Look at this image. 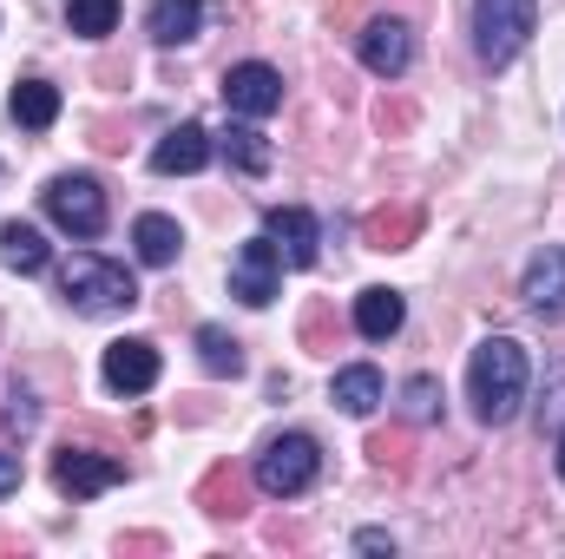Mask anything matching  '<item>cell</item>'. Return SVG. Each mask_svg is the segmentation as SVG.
<instances>
[{
	"instance_id": "5b68a950",
	"label": "cell",
	"mask_w": 565,
	"mask_h": 559,
	"mask_svg": "<svg viewBox=\"0 0 565 559\" xmlns=\"http://www.w3.org/2000/svg\"><path fill=\"white\" fill-rule=\"evenodd\" d=\"M40 198H46V218H53L66 238H99V231H106V191H99V178L60 171Z\"/></svg>"
},
{
	"instance_id": "9c48e42d",
	"label": "cell",
	"mask_w": 565,
	"mask_h": 559,
	"mask_svg": "<svg viewBox=\"0 0 565 559\" xmlns=\"http://www.w3.org/2000/svg\"><path fill=\"white\" fill-rule=\"evenodd\" d=\"M355 53H362V66H369L375 80H402V73L415 66V33H408L402 20H369L362 40H355Z\"/></svg>"
},
{
	"instance_id": "4316f807",
	"label": "cell",
	"mask_w": 565,
	"mask_h": 559,
	"mask_svg": "<svg viewBox=\"0 0 565 559\" xmlns=\"http://www.w3.org/2000/svg\"><path fill=\"white\" fill-rule=\"evenodd\" d=\"M13 487H20V454L0 447V494H13Z\"/></svg>"
},
{
	"instance_id": "ba28073f",
	"label": "cell",
	"mask_w": 565,
	"mask_h": 559,
	"mask_svg": "<svg viewBox=\"0 0 565 559\" xmlns=\"http://www.w3.org/2000/svg\"><path fill=\"white\" fill-rule=\"evenodd\" d=\"M224 106H231L237 119H270V113L282 106V73L264 66V60L231 66V73H224Z\"/></svg>"
},
{
	"instance_id": "30bf717a",
	"label": "cell",
	"mask_w": 565,
	"mask_h": 559,
	"mask_svg": "<svg viewBox=\"0 0 565 559\" xmlns=\"http://www.w3.org/2000/svg\"><path fill=\"white\" fill-rule=\"evenodd\" d=\"M264 231H270V244H277V257L289 271H309L316 251H322V224H316L302 204H277V211L264 218Z\"/></svg>"
},
{
	"instance_id": "cb8c5ba5",
	"label": "cell",
	"mask_w": 565,
	"mask_h": 559,
	"mask_svg": "<svg viewBox=\"0 0 565 559\" xmlns=\"http://www.w3.org/2000/svg\"><path fill=\"white\" fill-rule=\"evenodd\" d=\"M402 415L408 421H434L440 415V382H434V376H415V382L402 389Z\"/></svg>"
},
{
	"instance_id": "2e32d148",
	"label": "cell",
	"mask_w": 565,
	"mask_h": 559,
	"mask_svg": "<svg viewBox=\"0 0 565 559\" xmlns=\"http://www.w3.org/2000/svg\"><path fill=\"white\" fill-rule=\"evenodd\" d=\"M402 323H408L402 289H362V296H355V329H362L369 342H388Z\"/></svg>"
},
{
	"instance_id": "ffe728a7",
	"label": "cell",
	"mask_w": 565,
	"mask_h": 559,
	"mask_svg": "<svg viewBox=\"0 0 565 559\" xmlns=\"http://www.w3.org/2000/svg\"><path fill=\"white\" fill-rule=\"evenodd\" d=\"M198 362H204V376H244V342H237L231 329L204 323V329H198Z\"/></svg>"
},
{
	"instance_id": "d6986e66",
	"label": "cell",
	"mask_w": 565,
	"mask_h": 559,
	"mask_svg": "<svg viewBox=\"0 0 565 559\" xmlns=\"http://www.w3.org/2000/svg\"><path fill=\"white\" fill-rule=\"evenodd\" d=\"M13 119H20L26 133H46V126L60 119V86H53V80H20V86H13Z\"/></svg>"
},
{
	"instance_id": "52a82bcc",
	"label": "cell",
	"mask_w": 565,
	"mask_h": 559,
	"mask_svg": "<svg viewBox=\"0 0 565 559\" xmlns=\"http://www.w3.org/2000/svg\"><path fill=\"white\" fill-rule=\"evenodd\" d=\"M277 277H282V257H277V244H270V231H264V238H250V244L237 251V264H231V296L250 303V309H270V303H277Z\"/></svg>"
},
{
	"instance_id": "603a6c76",
	"label": "cell",
	"mask_w": 565,
	"mask_h": 559,
	"mask_svg": "<svg viewBox=\"0 0 565 559\" xmlns=\"http://www.w3.org/2000/svg\"><path fill=\"white\" fill-rule=\"evenodd\" d=\"M415 224H422V211H375L369 218V244L375 251H402V238H415Z\"/></svg>"
},
{
	"instance_id": "7402d4cb",
	"label": "cell",
	"mask_w": 565,
	"mask_h": 559,
	"mask_svg": "<svg viewBox=\"0 0 565 559\" xmlns=\"http://www.w3.org/2000/svg\"><path fill=\"white\" fill-rule=\"evenodd\" d=\"M66 27L79 40H106L119 27V0H66Z\"/></svg>"
},
{
	"instance_id": "e0dca14e",
	"label": "cell",
	"mask_w": 565,
	"mask_h": 559,
	"mask_svg": "<svg viewBox=\"0 0 565 559\" xmlns=\"http://www.w3.org/2000/svg\"><path fill=\"white\" fill-rule=\"evenodd\" d=\"M132 244H139V264L164 271V264H178V251H184V231H178V218H164V211H145L139 224H132Z\"/></svg>"
},
{
	"instance_id": "7c38bea8",
	"label": "cell",
	"mask_w": 565,
	"mask_h": 559,
	"mask_svg": "<svg viewBox=\"0 0 565 559\" xmlns=\"http://www.w3.org/2000/svg\"><path fill=\"white\" fill-rule=\"evenodd\" d=\"M204 165H211V133H204L198 119L171 126L164 139L151 145V171H158V178H191V171H204Z\"/></svg>"
},
{
	"instance_id": "7a4b0ae2",
	"label": "cell",
	"mask_w": 565,
	"mask_h": 559,
	"mask_svg": "<svg viewBox=\"0 0 565 559\" xmlns=\"http://www.w3.org/2000/svg\"><path fill=\"white\" fill-rule=\"evenodd\" d=\"M60 296L79 309V316H113V309H132L139 303V277L113 257H93L79 251L66 271H60Z\"/></svg>"
},
{
	"instance_id": "277c9868",
	"label": "cell",
	"mask_w": 565,
	"mask_h": 559,
	"mask_svg": "<svg viewBox=\"0 0 565 559\" xmlns=\"http://www.w3.org/2000/svg\"><path fill=\"white\" fill-rule=\"evenodd\" d=\"M316 474H322V447H316L309 434H277V441H264V454H257V487H264L270 500L309 494Z\"/></svg>"
},
{
	"instance_id": "44dd1931",
	"label": "cell",
	"mask_w": 565,
	"mask_h": 559,
	"mask_svg": "<svg viewBox=\"0 0 565 559\" xmlns=\"http://www.w3.org/2000/svg\"><path fill=\"white\" fill-rule=\"evenodd\" d=\"M224 158H231L237 171L264 178V171H270V139H264L257 126H231V133H224Z\"/></svg>"
},
{
	"instance_id": "5bb4252c",
	"label": "cell",
	"mask_w": 565,
	"mask_h": 559,
	"mask_svg": "<svg viewBox=\"0 0 565 559\" xmlns=\"http://www.w3.org/2000/svg\"><path fill=\"white\" fill-rule=\"evenodd\" d=\"M198 27H204V0H151L145 7V33L158 46H184V40H198Z\"/></svg>"
},
{
	"instance_id": "6da1fadb",
	"label": "cell",
	"mask_w": 565,
	"mask_h": 559,
	"mask_svg": "<svg viewBox=\"0 0 565 559\" xmlns=\"http://www.w3.org/2000/svg\"><path fill=\"white\" fill-rule=\"evenodd\" d=\"M526 349L513 342V336H487L480 349H473V362H467V402H473V415L487 421V428H507V421L520 415V402H526Z\"/></svg>"
},
{
	"instance_id": "8fae6325",
	"label": "cell",
	"mask_w": 565,
	"mask_h": 559,
	"mask_svg": "<svg viewBox=\"0 0 565 559\" xmlns=\"http://www.w3.org/2000/svg\"><path fill=\"white\" fill-rule=\"evenodd\" d=\"M99 376H106V389H113V395H145V389L158 382V342H145V336L113 342V349H106V362H99Z\"/></svg>"
},
{
	"instance_id": "4fadbf2b",
	"label": "cell",
	"mask_w": 565,
	"mask_h": 559,
	"mask_svg": "<svg viewBox=\"0 0 565 559\" xmlns=\"http://www.w3.org/2000/svg\"><path fill=\"white\" fill-rule=\"evenodd\" d=\"M520 296H526V309H533V316H565V244H559V251H540V257L526 264Z\"/></svg>"
},
{
	"instance_id": "9a60e30c",
	"label": "cell",
	"mask_w": 565,
	"mask_h": 559,
	"mask_svg": "<svg viewBox=\"0 0 565 559\" xmlns=\"http://www.w3.org/2000/svg\"><path fill=\"white\" fill-rule=\"evenodd\" d=\"M329 402L342 409V415H375L382 409V369H369V362H355V369H335V382H329Z\"/></svg>"
},
{
	"instance_id": "d4e9b609",
	"label": "cell",
	"mask_w": 565,
	"mask_h": 559,
	"mask_svg": "<svg viewBox=\"0 0 565 559\" xmlns=\"http://www.w3.org/2000/svg\"><path fill=\"white\" fill-rule=\"evenodd\" d=\"M7 421H13V428H33V395H26V389L7 395Z\"/></svg>"
},
{
	"instance_id": "8992f818",
	"label": "cell",
	"mask_w": 565,
	"mask_h": 559,
	"mask_svg": "<svg viewBox=\"0 0 565 559\" xmlns=\"http://www.w3.org/2000/svg\"><path fill=\"white\" fill-rule=\"evenodd\" d=\"M119 481H126V461L93 454V447H60V461H53V487H60L66 500H93V494H106V487H119Z\"/></svg>"
},
{
	"instance_id": "484cf974",
	"label": "cell",
	"mask_w": 565,
	"mask_h": 559,
	"mask_svg": "<svg viewBox=\"0 0 565 559\" xmlns=\"http://www.w3.org/2000/svg\"><path fill=\"white\" fill-rule=\"evenodd\" d=\"M355 547H362V553H395V534H382V527H369V534H355Z\"/></svg>"
},
{
	"instance_id": "ac0fdd59",
	"label": "cell",
	"mask_w": 565,
	"mask_h": 559,
	"mask_svg": "<svg viewBox=\"0 0 565 559\" xmlns=\"http://www.w3.org/2000/svg\"><path fill=\"white\" fill-rule=\"evenodd\" d=\"M0 264L20 271V277H40V271L53 264V251H46V238H40L33 224H7V231H0Z\"/></svg>"
},
{
	"instance_id": "3957f363",
	"label": "cell",
	"mask_w": 565,
	"mask_h": 559,
	"mask_svg": "<svg viewBox=\"0 0 565 559\" xmlns=\"http://www.w3.org/2000/svg\"><path fill=\"white\" fill-rule=\"evenodd\" d=\"M540 27V0H473V53L480 66H513L520 46L533 40Z\"/></svg>"
},
{
	"instance_id": "83f0119b",
	"label": "cell",
	"mask_w": 565,
	"mask_h": 559,
	"mask_svg": "<svg viewBox=\"0 0 565 559\" xmlns=\"http://www.w3.org/2000/svg\"><path fill=\"white\" fill-rule=\"evenodd\" d=\"M559 481H565V434H559Z\"/></svg>"
}]
</instances>
